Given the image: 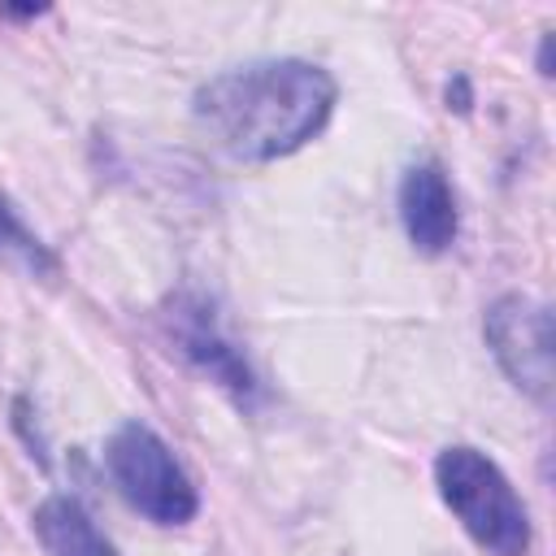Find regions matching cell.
I'll return each instance as SVG.
<instances>
[{
	"label": "cell",
	"instance_id": "4",
	"mask_svg": "<svg viewBox=\"0 0 556 556\" xmlns=\"http://www.w3.org/2000/svg\"><path fill=\"white\" fill-rule=\"evenodd\" d=\"M482 334H486L491 356L508 374V382L526 391L530 400L547 404L552 400V313L547 304L517 295V291L500 295L486 308Z\"/></svg>",
	"mask_w": 556,
	"mask_h": 556
},
{
	"label": "cell",
	"instance_id": "5",
	"mask_svg": "<svg viewBox=\"0 0 556 556\" xmlns=\"http://www.w3.org/2000/svg\"><path fill=\"white\" fill-rule=\"evenodd\" d=\"M165 330L174 339V348L208 378L217 382L239 408H252L261 387L256 374L248 369V361L239 356V348L226 339V330L213 317V304H204L200 295H174L165 308Z\"/></svg>",
	"mask_w": 556,
	"mask_h": 556
},
{
	"label": "cell",
	"instance_id": "6",
	"mask_svg": "<svg viewBox=\"0 0 556 556\" xmlns=\"http://www.w3.org/2000/svg\"><path fill=\"white\" fill-rule=\"evenodd\" d=\"M400 222H404V235L417 252L426 256H439L452 248L456 239V195H452V182L443 174L439 161H413L400 178Z\"/></svg>",
	"mask_w": 556,
	"mask_h": 556
},
{
	"label": "cell",
	"instance_id": "1",
	"mask_svg": "<svg viewBox=\"0 0 556 556\" xmlns=\"http://www.w3.org/2000/svg\"><path fill=\"white\" fill-rule=\"evenodd\" d=\"M334 96L339 87L321 65L278 56L208 78L191 100V117L217 152L261 165L291 156L313 135H321Z\"/></svg>",
	"mask_w": 556,
	"mask_h": 556
},
{
	"label": "cell",
	"instance_id": "7",
	"mask_svg": "<svg viewBox=\"0 0 556 556\" xmlns=\"http://www.w3.org/2000/svg\"><path fill=\"white\" fill-rule=\"evenodd\" d=\"M30 521L48 556H117L113 543L100 534V526L74 495H48Z\"/></svg>",
	"mask_w": 556,
	"mask_h": 556
},
{
	"label": "cell",
	"instance_id": "8",
	"mask_svg": "<svg viewBox=\"0 0 556 556\" xmlns=\"http://www.w3.org/2000/svg\"><path fill=\"white\" fill-rule=\"evenodd\" d=\"M0 265L22 278H35V282L61 278V261L48 252V243L35 230H26V222L4 200H0Z\"/></svg>",
	"mask_w": 556,
	"mask_h": 556
},
{
	"label": "cell",
	"instance_id": "2",
	"mask_svg": "<svg viewBox=\"0 0 556 556\" xmlns=\"http://www.w3.org/2000/svg\"><path fill=\"white\" fill-rule=\"evenodd\" d=\"M434 482L452 517L469 530L478 547L491 556H526L530 552V513L513 482L486 460L478 447H443L434 460Z\"/></svg>",
	"mask_w": 556,
	"mask_h": 556
},
{
	"label": "cell",
	"instance_id": "3",
	"mask_svg": "<svg viewBox=\"0 0 556 556\" xmlns=\"http://www.w3.org/2000/svg\"><path fill=\"white\" fill-rule=\"evenodd\" d=\"M104 465L113 486L122 491V500L130 508H139L148 521L156 526H187L200 508L191 478L182 473V465L174 460L169 443L143 426V421H126L109 434L104 447Z\"/></svg>",
	"mask_w": 556,
	"mask_h": 556
}]
</instances>
